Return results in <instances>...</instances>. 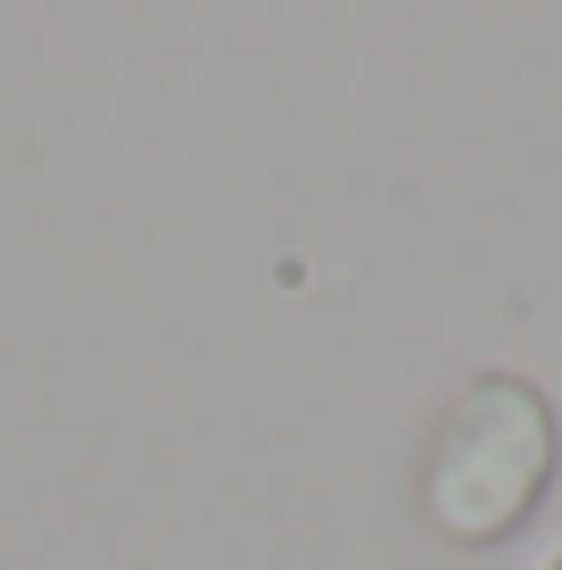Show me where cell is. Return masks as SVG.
Masks as SVG:
<instances>
[{
	"instance_id": "cell-1",
	"label": "cell",
	"mask_w": 562,
	"mask_h": 570,
	"mask_svg": "<svg viewBox=\"0 0 562 570\" xmlns=\"http://www.w3.org/2000/svg\"><path fill=\"white\" fill-rule=\"evenodd\" d=\"M546 480H554L546 397H538L530 381H513V372H480L447 405V422H438L431 471H422V504H431V521L447 529V538L496 546L538 513Z\"/></svg>"
},
{
	"instance_id": "cell-2",
	"label": "cell",
	"mask_w": 562,
	"mask_h": 570,
	"mask_svg": "<svg viewBox=\"0 0 562 570\" xmlns=\"http://www.w3.org/2000/svg\"><path fill=\"white\" fill-rule=\"evenodd\" d=\"M554 570H562V554H554Z\"/></svg>"
}]
</instances>
